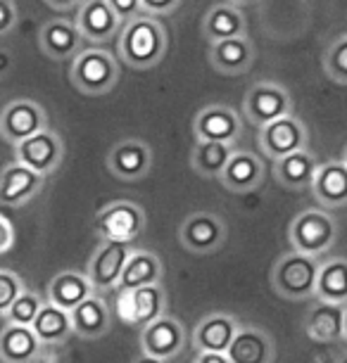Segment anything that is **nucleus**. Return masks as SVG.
I'll return each mask as SVG.
<instances>
[{
    "mask_svg": "<svg viewBox=\"0 0 347 363\" xmlns=\"http://www.w3.org/2000/svg\"><path fill=\"white\" fill-rule=\"evenodd\" d=\"M324 72L336 84L347 86V33L338 36L324 52Z\"/></svg>",
    "mask_w": 347,
    "mask_h": 363,
    "instance_id": "35",
    "label": "nucleus"
},
{
    "mask_svg": "<svg viewBox=\"0 0 347 363\" xmlns=\"http://www.w3.org/2000/svg\"><path fill=\"white\" fill-rule=\"evenodd\" d=\"M117 50L121 62L131 69L145 72L158 67L167 52V29L158 17L141 15L131 22L121 24Z\"/></svg>",
    "mask_w": 347,
    "mask_h": 363,
    "instance_id": "1",
    "label": "nucleus"
},
{
    "mask_svg": "<svg viewBox=\"0 0 347 363\" xmlns=\"http://www.w3.org/2000/svg\"><path fill=\"white\" fill-rule=\"evenodd\" d=\"M236 152V145L226 143H209V140H195V147L190 152V167L197 176L202 178H216L224 174L231 155Z\"/></svg>",
    "mask_w": 347,
    "mask_h": 363,
    "instance_id": "33",
    "label": "nucleus"
},
{
    "mask_svg": "<svg viewBox=\"0 0 347 363\" xmlns=\"http://www.w3.org/2000/svg\"><path fill=\"white\" fill-rule=\"evenodd\" d=\"M107 169L114 178L124 183L141 181L153 169V150L145 140L138 138L119 140L107 155Z\"/></svg>",
    "mask_w": 347,
    "mask_h": 363,
    "instance_id": "14",
    "label": "nucleus"
},
{
    "mask_svg": "<svg viewBox=\"0 0 347 363\" xmlns=\"http://www.w3.org/2000/svg\"><path fill=\"white\" fill-rule=\"evenodd\" d=\"M131 363H167V361H160V359H153V356L141 354V356H136V359H133Z\"/></svg>",
    "mask_w": 347,
    "mask_h": 363,
    "instance_id": "44",
    "label": "nucleus"
},
{
    "mask_svg": "<svg viewBox=\"0 0 347 363\" xmlns=\"http://www.w3.org/2000/svg\"><path fill=\"white\" fill-rule=\"evenodd\" d=\"M43 128H48V112L36 100L19 98L0 109V135L10 145H19Z\"/></svg>",
    "mask_w": 347,
    "mask_h": 363,
    "instance_id": "10",
    "label": "nucleus"
},
{
    "mask_svg": "<svg viewBox=\"0 0 347 363\" xmlns=\"http://www.w3.org/2000/svg\"><path fill=\"white\" fill-rule=\"evenodd\" d=\"M202 36L209 43H219V40L248 36V19L241 12V8H233L228 3L212 5L202 19Z\"/></svg>",
    "mask_w": 347,
    "mask_h": 363,
    "instance_id": "29",
    "label": "nucleus"
},
{
    "mask_svg": "<svg viewBox=\"0 0 347 363\" xmlns=\"http://www.w3.org/2000/svg\"><path fill=\"white\" fill-rule=\"evenodd\" d=\"M10 67H12V57L5 50H0V77H3V74H8Z\"/></svg>",
    "mask_w": 347,
    "mask_h": 363,
    "instance_id": "43",
    "label": "nucleus"
},
{
    "mask_svg": "<svg viewBox=\"0 0 347 363\" xmlns=\"http://www.w3.org/2000/svg\"><path fill=\"white\" fill-rule=\"evenodd\" d=\"M43 345L31 328L8 323L0 330V361L3 363H33L40 359Z\"/></svg>",
    "mask_w": 347,
    "mask_h": 363,
    "instance_id": "30",
    "label": "nucleus"
},
{
    "mask_svg": "<svg viewBox=\"0 0 347 363\" xmlns=\"http://www.w3.org/2000/svg\"><path fill=\"white\" fill-rule=\"evenodd\" d=\"M45 304V299L40 294L31 292V290H24L19 297L15 299V304L10 306L8 313H5V320L12 325H26L31 328V323L36 320L40 306Z\"/></svg>",
    "mask_w": 347,
    "mask_h": 363,
    "instance_id": "34",
    "label": "nucleus"
},
{
    "mask_svg": "<svg viewBox=\"0 0 347 363\" xmlns=\"http://www.w3.org/2000/svg\"><path fill=\"white\" fill-rule=\"evenodd\" d=\"M70 81L84 95H107L119 84V62L105 48H86L72 60Z\"/></svg>",
    "mask_w": 347,
    "mask_h": 363,
    "instance_id": "3",
    "label": "nucleus"
},
{
    "mask_svg": "<svg viewBox=\"0 0 347 363\" xmlns=\"http://www.w3.org/2000/svg\"><path fill=\"white\" fill-rule=\"evenodd\" d=\"M31 330L38 337L40 345H50V347L65 345V342L74 335L72 316H70V311L57 309V306H53L50 301H45V304L40 306L36 320L31 323Z\"/></svg>",
    "mask_w": 347,
    "mask_h": 363,
    "instance_id": "32",
    "label": "nucleus"
},
{
    "mask_svg": "<svg viewBox=\"0 0 347 363\" xmlns=\"http://www.w3.org/2000/svg\"><path fill=\"white\" fill-rule=\"evenodd\" d=\"M193 135L195 140H209V143H226L236 145L243 135V119L231 105H205L197 109L193 119Z\"/></svg>",
    "mask_w": 347,
    "mask_h": 363,
    "instance_id": "12",
    "label": "nucleus"
},
{
    "mask_svg": "<svg viewBox=\"0 0 347 363\" xmlns=\"http://www.w3.org/2000/svg\"><path fill=\"white\" fill-rule=\"evenodd\" d=\"M343 162L347 164V147H345V155H343Z\"/></svg>",
    "mask_w": 347,
    "mask_h": 363,
    "instance_id": "48",
    "label": "nucleus"
},
{
    "mask_svg": "<svg viewBox=\"0 0 347 363\" xmlns=\"http://www.w3.org/2000/svg\"><path fill=\"white\" fill-rule=\"evenodd\" d=\"M257 50L248 36H238L219 43H209V65L224 77H241L255 65Z\"/></svg>",
    "mask_w": 347,
    "mask_h": 363,
    "instance_id": "21",
    "label": "nucleus"
},
{
    "mask_svg": "<svg viewBox=\"0 0 347 363\" xmlns=\"http://www.w3.org/2000/svg\"><path fill=\"white\" fill-rule=\"evenodd\" d=\"M336 363H347V354H343V356H338V359H336Z\"/></svg>",
    "mask_w": 347,
    "mask_h": 363,
    "instance_id": "47",
    "label": "nucleus"
},
{
    "mask_svg": "<svg viewBox=\"0 0 347 363\" xmlns=\"http://www.w3.org/2000/svg\"><path fill=\"white\" fill-rule=\"evenodd\" d=\"M228 235V225L224 216L214 211H193L179 225V242L183 250L193 255H212L221 250Z\"/></svg>",
    "mask_w": 347,
    "mask_h": 363,
    "instance_id": "7",
    "label": "nucleus"
},
{
    "mask_svg": "<svg viewBox=\"0 0 347 363\" xmlns=\"http://www.w3.org/2000/svg\"><path fill=\"white\" fill-rule=\"evenodd\" d=\"M70 316L74 335L81 340H100L112 328V311L100 294H91L88 299H84L77 309L70 311Z\"/></svg>",
    "mask_w": 347,
    "mask_h": 363,
    "instance_id": "24",
    "label": "nucleus"
},
{
    "mask_svg": "<svg viewBox=\"0 0 347 363\" xmlns=\"http://www.w3.org/2000/svg\"><path fill=\"white\" fill-rule=\"evenodd\" d=\"M38 48L50 60H74L84 50V38L70 19H50L38 31Z\"/></svg>",
    "mask_w": 347,
    "mask_h": 363,
    "instance_id": "20",
    "label": "nucleus"
},
{
    "mask_svg": "<svg viewBox=\"0 0 347 363\" xmlns=\"http://www.w3.org/2000/svg\"><path fill=\"white\" fill-rule=\"evenodd\" d=\"M238 330H241V323H238L233 313L212 311L195 323L190 342H193V349L197 354H226Z\"/></svg>",
    "mask_w": 347,
    "mask_h": 363,
    "instance_id": "15",
    "label": "nucleus"
},
{
    "mask_svg": "<svg viewBox=\"0 0 347 363\" xmlns=\"http://www.w3.org/2000/svg\"><path fill=\"white\" fill-rule=\"evenodd\" d=\"M314 299L347 306V257H331L329 262H321Z\"/></svg>",
    "mask_w": 347,
    "mask_h": 363,
    "instance_id": "31",
    "label": "nucleus"
},
{
    "mask_svg": "<svg viewBox=\"0 0 347 363\" xmlns=\"http://www.w3.org/2000/svg\"><path fill=\"white\" fill-rule=\"evenodd\" d=\"M133 252L131 242H117V240H103L98 250L93 252L91 262H88L86 276L91 280L95 292L117 290L121 271Z\"/></svg>",
    "mask_w": 347,
    "mask_h": 363,
    "instance_id": "11",
    "label": "nucleus"
},
{
    "mask_svg": "<svg viewBox=\"0 0 347 363\" xmlns=\"http://www.w3.org/2000/svg\"><path fill=\"white\" fill-rule=\"evenodd\" d=\"M288 240L295 252L324 257L338 240V218L329 209H304L288 225Z\"/></svg>",
    "mask_w": 347,
    "mask_h": 363,
    "instance_id": "4",
    "label": "nucleus"
},
{
    "mask_svg": "<svg viewBox=\"0 0 347 363\" xmlns=\"http://www.w3.org/2000/svg\"><path fill=\"white\" fill-rule=\"evenodd\" d=\"M309 190L324 209L347 207V164L343 160L319 164Z\"/></svg>",
    "mask_w": 347,
    "mask_h": 363,
    "instance_id": "22",
    "label": "nucleus"
},
{
    "mask_svg": "<svg viewBox=\"0 0 347 363\" xmlns=\"http://www.w3.org/2000/svg\"><path fill=\"white\" fill-rule=\"evenodd\" d=\"M43 176H38L36 171L22 167L19 162H12L0 171V204L3 207H24L43 188Z\"/></svg>",
    "mask_w": 347,
    "mask_h": 363,
    "instance_id": "17",
    "label": "nucleus"
},
{
    "mask_svg": "<svg viewBox=\"0 0 347 363\" xmlns=\"http://www.w3.org/2000/svg\"><path fill=\"white\" fill-rule=\"evenodd\" d=\"M319 160L309 147L297 150L283 160L274 162V178L285 190H309L316 176Z\"/></svg>",
    "mask_w": 347,
    "mask_h": 363,
    "instance_id": "25",
    "label": "nucleus"
},
{
    "mask_svg": "<svg viewBox=\"0 0 347 363\" xmlns=\"http://www.w3.org/2000/svg\"><path fill=\"white\" fill-rule=\"evenodd\" d=\"M162 276H165V264H162V259L155 252L133 250L124 271H121L117 292H133L138 287L158 285L162 283Z\"/></svg>",
    "mask_w": 347,
    "mask_h": 363,
    "instance_id": "27",
    "label": "nucleus"
},
{
    "mask_svg": "<svg viewBox=\"0 0 347 363\" xmlns=\"http://www.w3.org/2000/svg\"><path fill=\"white\" fill-rule=\"evenodd\" d=\"M26 290L24 280L15 271L0 269V316H5L8 309L15 304V299Z\"/></svg>",
    "mask_w": 347,
    "mask_h": 363,
    "instance_id": "36",
    "label": "nucleus"
},
{
    "mask_svg": "<svg viewBox=\"0 0 347 363\" xmlns=\"http://www.w3.org/2000/svg\"><path fill=\"white\" fill-rule=\"evenodd\" d=\"M119 297L124 299L128 306L124 320L138 328L150 325L153 320L165 316V311H167V290L162 283L138 287V290H133V292H119Z\"/></svg>",
    "mask_w": 347,
    "mask_h": 363,
    "instance_id": "23",
    "label": "nucleus"
},
{
    "mask_svg": "<svg viewBox=\"0 0 347 363\" xmlns=\"http://www.w3.org/2000/svg\"><path fill=\"white\" fill-rule=\"evenodd\" d=\"M186 347V328L179 318L160 316L150 325L141 328V354L160 361L176 359Z\"/></svg>",
    "mask_w": 347,
    "mask_h": 363,
    "instance_id": "13",
    "label": "nucleus"
},
{
    "mask_svg": "<svg viewBox=\"0 0 347 363\" xmlns=\"http://www.w3.org/2000/svg\"><path fill=\"white\" fill-rule=\"evenodd\" d=\"M181 3L183 0H141V8H143V15L167 17V15H174Z\"/></svg>",
    "mask_w": 347,
    "mask_h": 363,
    "instance_id": "38",
    "label": "nucleus"
},
{
    "mask_svg": "<svg viewBox=\"0 0 347 363\" xmlns=\"http://www.w3.org/2000/svg\"><path fill=\"white\" fill-rule=\"evenodd\" d=\"M74 24H77L81 38L91 40V43H107L121 31V22L105 0H84L79 5V15Z\"/></svg>",
    "mask_w": 347,
    "mask_h": 363,
    "instance_id": "19",
    "label": "nucleus"
},
{
    "mask_svg": "<svg viewBox=\"0 0 347 363\" xmlns=\"http://www.w3.org/2000/svg\"><path fill=\"white\" fill-rule=\"evenodd\" d=\"M257 145L271 162H276L297 152V150L309 147V131L302 119H297L295 114H288L260 128Z\"/></svg>",
    "mask_w": 347,
    "mask_h": 363,
    "instance_id": "8",
    "label": "nucleus"
},
{
    "mask_svg": "<svg viewBox=\"0 0 347 363\" xmlns=\"http://www.w3.org/2000/svg\"><path fill=\"white\" fill-rule=\"evenodd\" d=\"M343 340H347V306L343 311Z\"/></svg>",
    "mask_w": 347,
    "mask_h": 363,
    "instance_id": "46",
    "label": "nucleus"
},
{
    "mask_svg": "<svg viewBox=\"0 0 347 363\" xmlns=\"http://www.w3.org/2000/svg\"><path fill=\"white\" fill-rule=\"evenodd\" d=\"M62 160H65V140L53 128H43V131H38L36 135H31V138L15 145V162L36 171L43 178L55 174Z\"/></svg>",
    "mask_w": 347,
    "mask_h": 363,
    "instance_id": "9",
    "label": "nucleus"
},
{
    "mask_svg": "<svg viewBox=\"0 0 347 363\" xmlns=\"http://www.w3.org/2000/svg\"><path fill=\"white\" fill-rule=\"evenodd\" d=\"M319 266H321V262L316 257H307L295 250L285 252L271 266V285H274V292L288 301L314 299Z\"/></svg>",
    "mask_w": 347,
    "mask_h": 363,
    "instance_id": "2",
    "label": "nucleus"
},
{
    "mask_svg": "<svg viewBox=\"0 0 347 363\" xmlns=\"http://www.w3.org/2000/svg\"><path fill=\"white\" fill-rule=\"evenodd\" d=\"M110 5V10L117 15V19L121 24L131 22V19L141 17L143 15V8H141V0H105Z\"/></svg>",
    "mask_w": 347,
    "mask_h": 363,
    "instance_id": "37",
    "label": "nucleus"
},
{
    "mask_svg": "<svg viewBox=\"0 0 347 363\" xmlns=\"http://www.w3.org/2000/svg\"><path fill=\"white\" fill-rule=\"evenodd\" d=\"M226 356L231 363H274L276 340L260 325H241Z\"/></svg>",
    "mask_w": 347,
    "mask_h": 363,
    "instance_id": "18",
    "label": "nucleus"
},
{
    "mask_svg": "<svg viewBox=\"0 0 347 363\" xmlns=\"http://www.w3.org/2000/svg\"><path fill=\"white\" fill-rule=\"evenodd\" d=\"M193 363H231L226 354H209V352H202L197 354Z\"/></svg>",
    "mask_w": 347,
    "mask_h": 363,
    "instance_id": "42",
    "label": "nucleus"
},
{
    "mask_svg": "<svg viewBox=\"0 0 347 363\" xmlns=\"http://www.w3.org/2000/svg\"><path fill=\"white\" fill-rule=\"evenodd\" d=\"M93 230L98 233L100 240H117V242L133 245V240H138L145 230V211L133 200L107 202L93 216Z\"/></svg>",
    "mask_w": 347,
    "mask_h": 363,
    "instance_id": "5",
    "label": "nucleus"
},
{
    "mask_svg": "<svg viewBox=\"0 0 347 363\" xmlns=\"http://www.w3.org/2000/svg\"><path fill=\"white\" fill-rule=\"evenodd\" d=\"M15 238H17L15 225H12L8 216L0 214V255H5V252L15 247Z\"/></svg>",
    "mask_w": 347,
    "mask_h": 363,
    "instance_id": "40",
    "label": "nucleus"
},
{
    "mask_svg": "<svg viewBox=\"0 0 347 363\" xmlns=\"http://www.w3.org/2000/svg\"><path fill=\"white\" fill-rule=\"evenodd\" d=\"M17 5L12 0H0V36H8L17 26Z\"/></svg>",
    "mask_w": 347,
    "mask_h": 363,
    "instance_id": "39",
    "label": "nucleus"
},
{
    "mask_svg": "<svg viewBox=\"0 0 347 363\" xmlns=\"http://www.w3.org/2000/svg\"><path fill=\"white\" fill-rule=\"evenodd\" d=\"M264 176H267V167L260 155H255L253 150H236L219 176V183L228 193L245 195L260 188Z\"/></svg>",
    "mask_w": 347,
    "mask_h": 363,
    "instance_id": "16",
    "label": "nucleus"
},
{
    "mask_svg": "<svg viewBox=\"0 0 347 363\" xmlns=\"http://www.w3.org/2000/svg\"><path fill=\"white\" fill-rule=\"evenodd\" d=\"M48 5H50L53 10H57V12H70L74 8H79L84 0H45Z\"/></svg>",
    "mask_w": 347,
    "mask_h": 363,
    "instance_id": "41",
    "label": "nucleus"
},
{
    "mask_svg": "<svg viewBox=\"0 0 347 363\" xmlns=\"http://www.w3.org/2000/svg\"><path fill=\"white\" fill-rule=\"evenodd\" d=\"M292 105L295 102H292V95L285 86L274 84V81H260L245 93L243 112L245 119L255 128H264L271 121L292 114Z\"/></svg>",
    "mask_w": 347,
    "mask_h": 363,
    "instance_id": "6",
    "label": "nucleus"
},
{
    "mask_svg": "<svg viewBox=\"0 0 347 363\" xmlns=\"http://www.w3.org/2000/svg\"><path fill=\"white\" fill-rule=\"evenodd\" d=\"M91 294H95L91 280L86 273L79 271H62L48 283L45 301H50L53 306L65 311H74L84 299H88Z\"/></svg>",
    "mask_w": 347,
    "mask_h": 363,
    "instance_id": "28",
    "label": "nucleus"
},
{
    "mask_svg": "<svg viewBox=\"0 0 347 363\" xmlns=\"http://www.w3.org/2000/svg\"><path fill=\"white\" fill-rule=\"evenodd\" d=\"M343 311L345 306L326 304V301L314 299V304L307 309L302 320L304 335L312 342H321V345L343 340Z\"/></svg>",
    "mask_w": 347,
    "mask_h": 363,
    "instance_id": "26",
    "label": "nucleus"
},
{
    "mask_svg": "<svg viewBox=\"0 0 347 363\" xmlns=\"http://www.w3.org/2000/svg\"><path fill=\"white\" fill-rule=\"evenodd\" d=\"M224 3L233 5V8H241V5H250V3H255V0H224Z\"/></svg>",
    "mask_w": 347,
    "mask_h": 363,
    "instance_id": "45",
    "label": "nucleus"
}]
</instances>
